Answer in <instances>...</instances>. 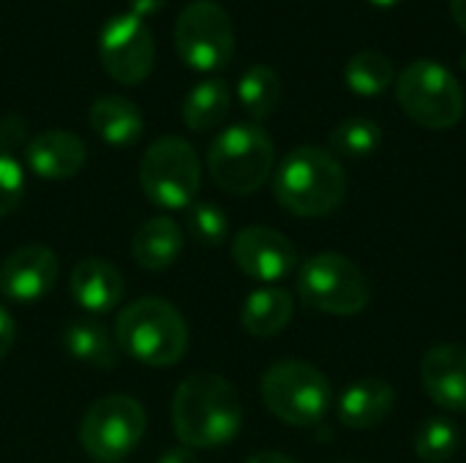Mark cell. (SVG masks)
Masks as SVG:
<instances>
[{
	"label": "cell",
	"instance_id": "1",
	"mask_svg": "<svg viewBox=\"0 0 466 463\" xmlns=\"http://www.w3.org/2000/svg\"><path fill=\"white\" fill-rule=\"evenodd\" d=\"M243 426L238 390L218 374L186 377L172 398V428L188 450L229 445Z\"/></svg>",
	"mask_w": 466,
	"mask_h": 463
},
{
	"label": "cell",
	"instance_id": "2",
	"mask_svg": "<svg viewBox=\"0 0 466 463\" xmlns=\"http://www.w3.org/2000/svg\"><path fill=\"white\" fill-rule=\"evenodd\" d=\"M276 202L300 218L333 213L347 194V175L339 158L322 147H295L273 175Z\"/></svg>",
	"mask_w": 466,
	"mask_h": 463
},
{
	"label": "cell",
	"instance_id": "3",
	"mask_svg": "<svg viewBox=\"0 0 466 463\" xmlns=\"http://www.w3.org/2000/svg\"><path fill=\"white\" fill-rule=\"evenodd\" d=\"M117 349L134 360L167 368L188 349V327L183 314L161 297H139L126 306L115 322Z\"/></svg>",
	"mask_w": 466,
	"mask_h": 463
},
{
	"label": "cell",
	"instance_id": "4",
	"mask_svg": "<svg viewBox=\"0 0 466 463\" xmlns=\"http://www.w3.org/2000/svg\"><path fill=\"white\" fill-rule=\"evenodd\" d=\"M276 166V147L265 128L254 123H238L224 128L210 150L208 169L218 188L227 194H254L259 191Z\"/></svg>",
	"mask_w": 466,
	"mask_h": 463
},
{
	"label": "cell",
	"instance_id": "5",
	"mask_svg": "<svg viewBox=\"0 0 466 463\" xmlns=\"http://www.w3.org/2000/svg\"><path fill=\"white\" fill-rule=\"evenodd\" d=\"M262 401L265 407L287 426L311 428L322 423L330 409L333 388L328 377L303 360H281L270 366L262 377Z\"/></svg>",
	"mask_w": 466,
	"mask_h": 463
},
{
	"label": "cell",
	"instance_id": "6",
	"mask_svg": "<svg viewBox=\"0 0 466 463\" xmlns=\"http://www.w3.org/2000/svg\"><path fill=\"white\" fill-rule=\"evenodd\" d=\"M396 98L404 115L431 131L453 128L464 115L461 82L437 60H415L396 79Z\"/></svg>",
	"mask_w": 466,
	"mask_h": 463
},
{
	"label": "cell",
	"instance_id": "7",
	"mask_svg": "<svg viewBox=\"0 0 466 463\" xmlns=\"http://www.w3.org/2000/svg\"><path fill=\"white\" fill-rule=\"evenodd\" d=\"M139 183L145 196L158 207H191L202 186V166L197 150L180 136L156 139L142 156Z\"/></svg>",
	"mask_w": 466,
	"mask_h": 463
},
{
	"label": "cell",
	"instance_id": "8",
	"mask_svg": "<svg viewBox=\"0 0 466 463\" xmlns=\"http://www.w3.org/2000/svg\"><path fill=\"white\" fill-rule=\"evenodd\" d=\"M298 295L314 311L352 317L371 303V284L352 259L317 254L298 270Z\"/></svg>",
	"mask_w": 466,
	"mask_h": 463
},
{
	"label": "cell",
	"instance_id": "9",
	"mask_svg": "<svg viewBox=\"0 0 466 463\" xmlns=\"http://www.w3.org/2000/svg\"><path fill=\"white\" fill-rule=\"evenodd\" d=\"M147 428L142 404L131 396L115 393L98 398L79 423V445L101 463H120L137 450Z\"/></svg>",
	"mask_w": 466,
	"mask_h": 463
},
{
	"label": "cell",
	"instance_id": "10",
	"mask_svg": "<svg viewBox=\"0 0 466 463\" xmlns=\"http://www.w3.org/2000/svg\"><path fill=\"white\" fill-rule=\"evenodd\" d=\"M175 49L194 71H218L235 55V27L229 14L213 0L188 3L175 22Z\"/></svg>",
	"mask_w": 466,
	"mask_h": 463
},
{
	"label": "cell",
	"instance_id": "11",
	"mask_svg": "<svg viewBox=\"0 0 466 463\" xmlns=\"http://www.w3.org/2000/svg\"><path fill=\"white\" fill-rule=\"evenodd\" d=\"M104 71L120 85H139L156 65V41L145 19L126 11L112 16L98 38Z\"/></svg>",
	"mask_w": 466,
	"mask_h": 463
},
{
	"label": "cell",
	"instance_id": "12",
	"mask_svg": "<svg viewBox=\"0 0 466 463\" xmlns=\"http://www.w3.org/2000/svg\"><path fill=\"white\" fill-rule=\"evenodd\" d=\"M232 259L248 278L276 284L295 270L298 251L287 235L270 226H246L232 240Z\"/></svg>",
	"mask_w": 466,
	"mask_h": 463
},
{
	"label": "cell",
	"instance_id": "13",
	"mask_svg": "<svg viewBox=\"0 0 466 463\" xmlns=\"http://www.w3.org/2000/svg\"><path fill=\"white\" fill-rule=\"evenodd\" d=\"M60 262L52 248L30 243L16 248L0 265V292L16 303H33L49 295L57 284Z\"/></svg>",
	"mask_w": 466,
	"mask_h": 463
},
{
	"label": "cell",
	"instance_id": "14",
	"mask_svg": "<svg viewBox=\"0 0 466 463\" xmlns=\"http://www.w3.org/2000/svg\"><path fill=\"white\" fill-rule=\"evenodd\" d=\"M420 382L437 407L466 412V347L440 344L429 349L420 363Z\"/></svg>",
	"mask_w": 466,
	"mask_h": 463
},
{
	"label": "cell",
	"instance_id": "15",
	"mask_svg": "<svg viewBox=\"0 0 466 463\" xmlns=\"http://www.w3.org/2000/svg\"><path fill=\"white\" fill-rule=\"evenodd\" d=\"M25 161L44 180H68L85 166L87 150L71 131H44L25 145Z\"/></svg>",
	"mask_w": 466,
	"mask_h": 463
},
{
	"label": "cell",
	"instance_id": "16",
	"mask_svg": "<svg viewBox=\"0 0 466 463\" xmlns=\"http://www.w3.org/2000/svg\"><path fill=\"white\" fill-rule=\"evenodd\" d=\"M68 289H71L74 300L85 311L106 314V311L117 308V303L123 300L126 281H123L120 270L112 262H106V259H82L71 270Z\"/></svg>",
	"mask_w": 466,
	"mask_h": 463
},
{
	"label": "cell",
	"instance_id": "17",
	"mask_svg": "<svg viewBox=\"0 0 466 463\" xmlns=\"http://www.w3.org/2000/svg\"><path fill=\"white\" fill-rule=\"evenodd\" d=\"M396 407V393L385 379L369 377L350 385L339 398V420L347 428L369 431L382 426Z\"/></svg>",
	"mask_w": 466,
	"mask_h": 463
},
{
	"label": "cell",
	"instance_id": "18",
	"mask_svg": "<svg viewBox=\"0 0 466 463\" xmlns=\"http://www.w3.org/2000/svg\"><path fill=\"white\" fill-rule=\"evenodd\" d=\"M180 251L183 229L167 216L147 218L131 237V257L142 270H167L177 262Z\"/></svg>",
	"mask_w": 466,
	"mask_h": 463
},
{
	"label": "cell",
	"instance_id": "19",
	"mask_svg": "<svg viewBox=\"0 0 466 463\" xmlns=\"http://www.w3.org/2000/svg\"><path fill=\"white\" fill-rule=\"evenodd\" d=\"M93 134L112 145V147H128L142 136L145 120L137 104H131L123 96H101L93 101L87 112Z\"/></svg>",
	"mask_w": 466,
	"mask_h": 463
},
{
	"label": "cell",
	"instance_id": "20",
	"mask_svg": "<svg viewBox=\"0 0 466 463\" xmlns=\"http://www.w3.org/2000/svg\"><path fill=\"white\" fill-rule=\"evenodd\" d=\"M292 311H295V303L287 289L262 287L246 297L243 311H240V325L246 327V333L257 338H273L289 325Z\"/></svg>",
	"mask_w": 466,
	"mask_h": 463
},
{
	"label": "cell",
	"instance_id": "21",
	"mask_svg": "<svg viewBox=\"0 0 466 463\" xmlns=\"http://www.w3.org/2000/svg\"><path fill=\"white\" fill-rule=\"evenodd\" d=\"M232 93L224 79H205L194 85L183 101V123L191 131H210L229 115Z\"/></svg>",
	"mask_w": 466,
	"mask_h": 463
},
{
	"label": "cell",
	"instance_id": "22",
	"mask_svg": "<svg viewBox=\"0 0 466 463\" xmlns=\"http://www.w3.org/2000/svg\"><path fill=\"white\" fill-rule=\"evenodd\" d=\"M63 349L87 366L112 368L117 363V341L98 322H74L63 333Z\"/></svg>",
	"mask_w": 466,
	"mask_h": 463
},
{
	"label": "cell",
	"instance_id": "23",
	"mask_svg": "<svg viewBox=\"0 0 466 463\" xmlns=\"http://www.w3.org/2000/svg\"><path fill=\"white\" fill-rule=\"evenodd\" d=\"M238 96L243 109L254 120H268L279 104H281V76L270 65H251L240 82H238Z\"/></svg>",
	"mask_w": 466,
	"mask_h": 463
},
{
	"label": "cell",
	"instance_id": "24",
	"mask_svg": "<svg viewBox=\"0 0 466 463\" xmlns=\"http://www.w3.org/2000/svg\"><path fill=\"white\" fill-rule=\"evenodd\" d=\"M344 79H347L350 90L358 96H380L393 85L396 71H393L390 57H385L382 52L366 49V52H358L350 57V63L344 68Z\"/></svg>",
	"mask_w": 466,
	"mask_h": 463
},
{
	"label": "cell",
	"instance_id": "25",
	"mask_svg": "<svg viewBox=\"0 0 466 463\" xmlns=\"http://www.w3.org/2000/svg\"><path fill=\"white\" fill-rule=\"evenodd\" d=\"M382 142V128L371 117H347L330 131V147L347 158H366Z\"/></svg>",
	"mask_w": 466,
	"mask_h": 463
},
{
	"label": "cell",
	"instance_id": "26",
	"mask_svg": "<svg viewBox=\"0 0 466 463\" xmlns=\"http://www.w3.org/2000/svg\"><path fill=\"white\" fill-rule=\"evenodd\" d=\"M459 448V431L448 418H431L420 426L415 437V453L426 463H445Z\"/></svg>",
	"mask_w": 466,
	"mask_h": 463
},
{
	"label": "cell",
	"instance_id": "27",
	"mask_svg": "<svg viewBox=\"0 0 466 463\" xmlns=\"http://www.w3.org/2000/svg\"><path fill=\"white\" fill-rule=\"evenodd\" d=\"M186 226H188V235H191L197 243L208 246V248L221 246V243L227 240V235H229L227 213H224L221 207L210 205V202H197V205H191V207H188V221H186Z\"/></svg>",
	"mask_w": 466,
	"mask_h": 463
},
{
	"label": "cell",
	"instance_id": "28",
	"mask_svg": "<svg viewBox=\"0 0 466 463\" xmlns=\"http://www.w3.org/2000/svg\"><path fill=\"white\" fill-rule=\"evenodd\" d=\"M25 196V172L14 153L0 150V218L14 213Z\"/></svg>",
	"mask_w": 466,
	"mask_h": 463
},
{
	"label": "cell",
	"instance_id": "29",
	"mask_svg": "<svg viewBox=\"0 0 466 463\" xmlns=\"http://www.w3.org/2000/svg\"><path fill=\"white\" fill-rule=\"evenodd\" d=\"M25 139V120L19 115H5L0 120V150H8Z\"/></svg>",
	"mask_w": 466,
	"mask_h": 463
},
{
	"label": "cell",
	"instance_id": "30",
	"mask_svg": "<svg viewBox=\"0 0 466 463\" xmlns=\"http://www.w3.org/2000/svg\"><path fill=\"white\" fill-rule=\"evenodd\" d=\"M14 338H16V325L11 319V314L5 308H0V360L11 352Z\"/></svg>",
	"mask_w": 466,
	"mask_h": 463
},
{
	"label": "cell",
	"instance_id": "31",
	"mask_svg": "<svg viewBox=\"0 0 466 463\" xmlns=\"http://www.w3.org/2000/svg\"><path fill=\"white\" fill-rule=\"evenodd\" d=\"M167 3H169V0H128V5H131V14H137L139 19H147V16H156V14H161Z\"/></svg>",
	"mask_w": 466,
	"mask_h": 463
},
{
	"label": "cell",
	"instance_id": "32",
	"mask_svg": "<svg viewBox=\"0 0 466 463\" xmlns=\"http://www.w3.org/2000/svg\"><path fill=\"white\" fill-rule=\"evenodd\" d=\"M156 463H199L197 461V456L188 450V448H175V450H167L161 458Z\"/></svg>",
	"mask_w": 466,
	"mask_h": 463
},
{
	"label": "cell",
	"instance_id": "33",
	"mask_svg": "<svg viewBox=\"0 0 466 463\" xmlns=\"http://www.w3.org/2000/svg\"><path fill=\"white\" fill-rule=\"evenodd\" d=\"M246 463H295L289 456H281V453H257L251 456Z\"/></svg>",
	"mask_w": 466,
	"mask_h": 463
},
{
	"label": "cell",
	"instance_id": "34",
	"mask_svg": "<svg viewBox=\"0 0 466 463\" xmlns=\"http://www.w3.org/2000/svg\"><path fill=\"white\" fill-rule=\"evenodd\" d=\"M451 14H453L456 25L466 33V0H451Z\"/></svg>",
	"mask_w": 466,
	"mask_h": 463
},
{
	"label": "cell",
	"instance_id": "35",
	"mask_svg": "<svg viewBox=\"0 0 466 463\" xmlns=\"http://www.w3.org/2000/svg\"><path fill=\"white\" fill-rule=\"evenodd\" d=\"M369 3H374V5H380V8H390V5H396V3H401V0H369Z\"/></svg>",
	"mask_w": 466,
	"mask_h": 463
},
{
	"label": "cell",
	"instance_id": "36",
	"mask_svg": "<svg viewBox=\"0 0 466 463\" xmlns=\"http://www.w3.org/2000/svg\"><path fill=\"white\" fill-rule=\"evenodd\" d=\"M461 63H464V68H466V52H464V57H461Z\"/></svg>",
	"mask_w": 466,
	"mask_h": 463
}]
</instances>
